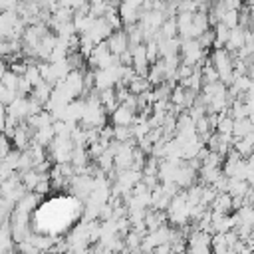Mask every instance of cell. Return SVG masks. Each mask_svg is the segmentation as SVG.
I'll return each instance as SVG.
<instances>
[{"label":"cell","instance_id":"7a4b0ae2","mask_svg":"<svg viewBox=\"0 0 254 254\" xmlns=\"http://www.w3.org/2000/svg\"><path fill=\"white\" fill-rule=\"evenodd\" d=\"M133 119H135V111H131V109L125 107V105H119V107L111 113V121H113L115 127H131Z\"/></svg>","mask_w":254,"mask_h":254},{"label":"cell","instance_id":"6da1fadb","mask_svg":"<svg viewBox=\"0 0 254 254\" xmlns=\"http://www.w3.org/2000/svg\"><path fill=\"white\" fill-rule=\"evenodd\" d=\"M210 64H212V67L216 69L218 79H222L224 83H230V81H232L234 65H232V58H230V54H228L224 48H218V50L212 54Z\"/></svg>","mask_w":254,"mask_h":254}]
</instances>
